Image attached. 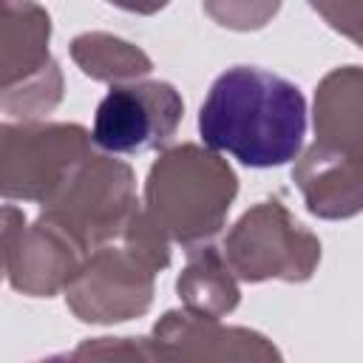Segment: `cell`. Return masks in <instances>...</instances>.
<instances>
[{"label": "cell", "mask_w": 363, "mask_h": 363, "mask_svg": "<svg viewBox=\"0 0 363 363\" xmlns=\"http://www.w3.org/2000/svg\"><path fill=\"white\" fill-rule=\"evenodd\" d=\"M201 139L247 167H278L298 156L306 102L298 85L261 68H230L199 111Z\"/></svg>", "instance_id": "cell-1"}, {"label": "cell", "mask_w": 363, "mask_h": 363, "mask_svg": "<svg viewBox=\"0 0 363 363\" xmlns=\"http://www.w3.org/2000/svg\"><path fill=\"white\" fill-rule=\"evenodd\" d=\"M235 196V176L213 153L176 147L153 164L147 179L150 227L176 241L213 235Z\"/></svg>", "instance_id": "cell-2"}, {"label": "cell", "mask_w": 363, "mask_h": 363, "mask_svg": "<svg viewBox=\"0 0 363 363\" xmlns=\"http://www.w3.org/2000/svg\"><path fill=\"white\" fill-rule=\"evenodd\" d=\"M179 119L182 99L173 85H119L99 102L91 136L108 153H142L167 142Z\"/></svg>", "instance_id": "cell-3"}, {"label": "cell", "mask_w": 363, "mask_h": 363, "mask_svg": "<svg viewBox=\"0 0 363 363\" xmlns=\"http://www.w3.org/2000/svg\"><path fill=\"white\" fill-rule=\"evenodd\" d=\"M48 14L34 3L0 0V94H20L43 68H57L48 60Z\"/></svg>", "instance_id": "cell-4"}]
</instances>
